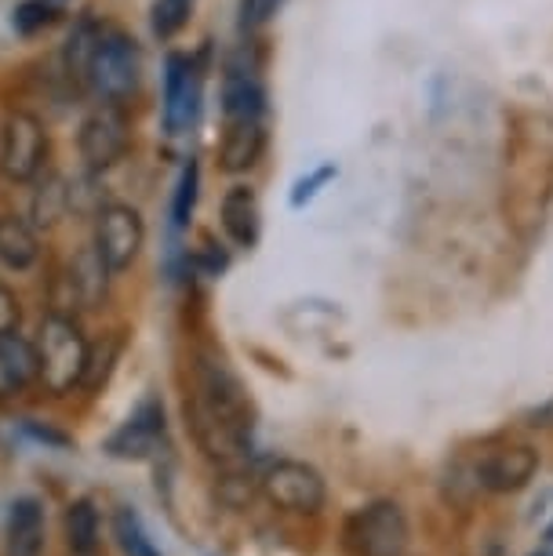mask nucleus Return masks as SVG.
I'll list each match as a JSON object with an SVG mask.
<instances>
[{
	"label": "nucleus",
	"mask_w": 553,
	"mask_h": 556,
	"mask_svg": "<svg viewBox=\"0 0 553 556\" xmlns=\"http://www.w3.org/2000/svg\"><path fill=\"white\" fill-rule=\"evenodd\" d=\"M186 415L208 458L223 466H241L248 458L255 412L241 379L218 353L201 350L193 356V393L186 401Z\"/></svg>",
	"instance_id": "f257e3e1"
},
{
	"label": "nucleus",
	"mask_w": 553,
	"mask_h": 556,
	"mask_svg": "<svg viewBox=\"0 0 553 556\" xmlns=\"http://www.w3.org/2000/svg\"><path fill=\"white\" fill-rule=\"evenodd\" d=\"M88 356L91 345L80 334V328L62 313H51L40 324V339H37V364H40V379L55 396L70 393L73 386L85 382L88 371Z\"/></svg>",
	"instance_id": "f03ea898"
},
{
	"label": "nucleus",
	"mask_w": 553,
	"mask_h": 556,
	"mask_svg": "<svg viewBox=\"0 0 553 556\" xmlns=\"http://www.w3.org/2000/svg\"><path fill=\"white\" fill-rule=\"evenodd\" d=\"M139 77H142L139 45L131 37L117 34V29H99V40L85 66V80L91 84V91L106 102H124L135 96Z\"/></svg>",
	"instance_id": "7ed1b4c3"
},
{
	"label": "nucleus",
	"mask_w": 553,
	"mask_h": 556,
	"mask_svg": "<svg viewBox=\"0 0 553 556\" xmlns=\"http://www.w3.org/2000/svg\"><path fill=\"white\" fill-rule=\"evenodd\" d=\"M342 542L353 556H404V549H409V517H404L398 502H372L347 520Z\"/></svg>",
	"instance_id": "20e7f679"
},
{
	"label": "nucleus",
	"mask_w": 553,
	"mask_h": 556,
	"mask_svg": "<svg viewBox=\"0 0 553 556\" xmlns=\"http://www.w3.org/2000/svg\"><path fill=\"white\" fill-rule=\"evenodd\" d=\"M263 495L269 506L296 513V517H313V513L325 509L328 502V484L306 462H274L263 477Z\"/></svg>",
	"instance_id": "39448f33"
},
{
	"label": "nucleus",
	"mask_w": 553,
	"mask_h": 556,
	"mask_svg": "<svg viewBox=\"0 0 553 556\" xmlns=\"http://www.w3.org/2000/svg\"><path fill=\"white\" fill-rule=\"evenodd\" d=\"M48 156V131L34 113H12L0 131V172L12 182H34Z\"/></svg>",
	"instance_id": "423d86ee"
},
{
	"label": "nucleus",
	"mask_w": 553,
	"mask_h": 556,
	"mask_svg": "<svg viewBox=\"0 0 553 556\" xmlns=\"http://www.w3.org/2000/svg\"><path fill=\"white\" fill-rule=\"evenodd\" d=\"M146 240V226L142 215L128 204H106L99 212V226H96V248L99 255L106 258V266L113 273L128 269L142 251Z\"/></svg>",
	"instance_id": "0eeeda50"
},
{
	"label": "nucleus",
	"mask_w": 553,
	"mask_h": 556,
	"mask_svg": "<svg viewBox=\"0 0 553 556\" xmlns=\"http://www.w3.org/2000/svg\"><path fill=\"white\" fill-rule=\"evenodd\" d=\"M77 146L91 172H106V167L117 164L124 150H128V121H124V113L113 106V102L96 113H88L85 124H80Z\"/></svg>",
	"instance_id": "6e6552de"
},
{
	"label": "nucleus",
	"mask_w": 553,
	"mask_h": 556,
	"mask_svg": "<svg viewBox=\"0 0 553 556\" xmlns=\"http://www.w3.org/2000/svg\"><path fill=\"white\" fill-rule=\"evenodd\" d=\"M539 469V451L528 444H510V447H495L485 451L481 462H477L474 477L477 484L492 495H510V491H520L536 477Z\"/></svg>",
	"instance_id": "1a4fd4ad"
},
{
	"label": "nucleus",
	"mask_w": 553,
	"mask_h": 556,
	"mask_svg": "<svg viewBox=\"0 0 553 556\" xmlns=\"http://www.w3.org/2000/svg\"><path fill=\"white\" fill-rule=\"evenodd\" d=\"M161 440H164V407H161V401L150 396V401H142L135 407V415L128 422L106 437V455L124 458V462H139V458H150Z\"/></svg>",
	"instance_id": "9d476101"
},
{
	"label": "nucleus",
	"mask_w": 553,
	"mask_h": 556,
	"mask_svg": "<svg viewBox=\"0 0 553 556\" xmlns=\"http://www.w3.org/2000/svg\"><path fill=\"white\" fill-rule=\"evenodd\" d=\"M266 150V128L263 117H244V121H226L223 146H218V164L229 175H244L259 164V156Z\"/></svg>",
	"instance_id": "9b49d317"
},
{
	"label": "nucleus",
	"mask_w": 553,
	"mask_h": 556,
	"mask_svg": "<svg viewBox=\"0 0 553 556\" xmlns=\"http://www.w3.org/2000/svg\"><path fill=\"white\" fill-rule=\"evenodd\" d=\"M193 110H197V73L190 66V59L172 55L168 77H164V131L179 135L193 121Z\"/></svg>",
	"instance_id": "f8f14e48"
},
{
	"label": "nucleus",
	"mask_w": 553,
	"mask_h": 556,
	"mask_svg": "<svg viewBox=\"0 0 553 556\" xmlns=\"http://www.w3.org/2000/svg\"><path fill=\"white\" fill-rule=\"evenodd\" d=\"M45 553V502L23 495L8 506V556Z\"/></svg>",
	"instance_id": "ddd939ff"
},
{
	"label": "nucleus",
	"mask_w": 553,
	"mask_h": 556,
	"mask_svg": "<svg viewBox=\"0 0 553 556\" xmlns=\"http://www.w3.org/2000/svg\"><path fill=\"white\" fill-rule=\"evenodd\" d=\"M37 375H40L37 345L26 342L18 331L0 334V396L23 393Z\"/></svg>",
	"instance_id": "4468645a"
},
{
	"label": "nucleus",
	"mask_w": 553,
	"mask_h": 556,
	"mask_svg": "<svg viewBox=\"0 0 553 556\" xmlns=\"http://www.w3.org/2000/svg\"><path fill=\"white\" fill-rule=\"evenodd\" d=\"M223 229L237 248H252L259 240V201L248 186H234L223 197Z\"/></svg>",
	"instance_id": "2eb2a0df"
},
{
	"label": "nucleus",
	"mask_w": 553,
	"mask_h": 556,
	"mask_svg": "<svg viewBox=\"0 0 553 556\" xmlns=\"http://www.w3.org/2000/svg\"><path fill=\"white\" fill-rule=\"evenodd\" d=\"M40 258V240L23 218L15 215H0V266L26 273L34 269Z\"/></svg>",
	"instance_id": "dca6fc26"
},
{
	"label": "nucleus",
	"mask_w": 553,
	"mask_h": 556,
	"mask_svg": "<svg viewBox=\"0 0 553 556\" xmlns=\"http://www.w3.org/2000/svg\"><path fill=\"white\" fill-rule=\"evenodd\" d=\"M110 266L106 258L99 255V248L91 244L77 255V262H73L70 269V285L73 291H77V299L85 302L88 309H99V302L106 299V280H110Z\"/></svg>",
	"instance_id": "f3484780"
},
{
	"label": "nucleus",
	"mask_w": 553,
	"mask_h": 556,
	"mask_svg": "<svg viewBox=\"0 0 553 556\" xmlns=\"http://www.w3.org/2000/svg\"><path fill=\"white\" fill-rule=\"evenodd\" d=\"M263 84L255 80V73L248 70H229L226 88H223V117L226 121H244V117H263Z\"/></svg>",
	"instance_id": "a211bd4d"
},
{
	"label": "nucleus",
	"mask_w": 553,
	"mask_h": 556,
	"mask_svg": "<svg viewBox=\"0 0 553 556\" xmlns=\"http://www.w3.org/2000/svg\"><path fill=\"white\" fill-rule=\"evenodd\" d=\"M62 528H66V542H70L73 556L99 553V509L91 506L88 498L70 502L66 517H62Z\"/></svg>",
	"instance_id": "6ab92c4d"
},
{
	"label": "nucleus",
	"mask_w": 553,
	"mask_h": 556,
	"mask_svg": "<svg viewBox=\"0 0 553 556\" xmlns=\"http://www.w3.org/2000/svg\"><path fill=\"white\" fill-rule=\"evenodd\" d=\"M113 539H117L124 556H164L153 545L150 534H146L139 513H135V509H117V517H113Z\"/></svg>",
	"instance_id": "aec40b11"
},
{
	"label": "nucleus",
	"mask_w": 553,
	"mask_h": 556,
	"mask_svg": "<svg viewBox=\"0 0 553 556\" xmlns=\"http://www.w3.org/2000/svg\"><path fill=\"white\" fill-rule=\"evenodd\" d=\"M197 186H201V167H197V161H190L179 175V190H175V204H172V226L175 229L190 226V215L197 207Z\"/></svg>",
	"instance_id": "412c9836"
},
{
	"label": "nucleus",
	"mask_w": 553,
	"mask_h": 556,
	"mask_svg": "<svg viewBox=\"0 0 553 556\" xmlns=\"http://www.w3.org/2000/svg\"><path fill=\"white\" fill-rule=\"evenodd\" d=\"M190 8H193V0H153V12H150L153 34L161 40L175 37L186 26V18H190Z\"/></svg>",
	"instance_id": "4be33fe9"
},
{
	"label": "nucleus",
	"mask_w": 553,
	"mask_h": 556,
	"mask_svg": "<svg viewBox=\"0 0 553 556\" xmlns=\"http://www.w3.org/2000/svg\"><path fill=\"white\" fill-rule=\"evenodd\" d=\"M121 356V334H110L106 342L99 345V353H91L88 356V371H85V390H102L106 386V379H110V371H113V361Z\"/></svg>",
	"instance_id": "5701e85b"
},
{
	"label": "nucleus",
	"mask_w": 553,
	"mask_h": 556,
	"mask_svg": "<svg viewBox=\"0 0 553 556\" xmlns=\"http://www.w3.org/2000/svg\"><path fill=\"white\" fill-rule=\"evenodd\" d=\"M285 4V0H241V26L244 29H259L266 26L269 18L277 15V8Z\"/></svg>",
	"instance_id": "b1692460"
},
{
	"label": "nucleus",
	"mask_w": 553,
	"mask_h": 556,
	"mask_svg": "<svg viewBox=\"0 0 553 556\" xmlns=\"http://www.w3.org/2000/svg\"><path fill=\"white\" fill-rule=\"evenodd\" d=\"M51 8L45 4V0H29V4H23L15 12V29H23V34H34V29L48 26L51 23Z\"/></svg>",
	"instance_id": "393cba45"
},
{
	"label": "nucleus",
	"mask_w": 553,
	"mask_h": 556,
	"mask_svg": "<svg viewBox=\"0 0 553 556\" xmlns=\"http://www.w3.org/2000/svg\"><path fill=\"white\" fill-rule=\"evenodd\" d=\"M23 433H26V437H34L37 444H48V447H70V444H73V440H70L66 433L40 426V422H34V418H26V422H23Z\"/></svg>",
	"instance_id": "a878e982"
},
{
	"label": "nucleus",
	"mask_w": 553,
	"mask_h": 556,
	"mask_svg": "<svg viewBox=\"0 0 553 556\" xmlns=\"http://www.w3.org/2000/svg\"><path fill=\"white\" fill-rule=\"evenodd\" d=\"M18 331V299L8 288H0V334Z\"/></svg>",
	"instance_id": "bb28decb"
},
{
	"label": "nucleus",
	"mask_w": 553,
	"mask_h": 556,
	"mask_svg": "<svg viewBox=\"0 0 553 556\" xmlns=\"http://www.w3.org/2000/svg\"><path fill=\"white\" fill-rule=\"evenodd\" d=\"M331 175H336V167H321V172H317V175L302 178V182L296 186V193H291V204H296V207H299L302 201H310V197H313V193H317V186H321V182H328V178H331Z\"/></svg>",
	"instance_id": "cd10ccee"
},
{
	"label": "nucleus",
	"mask_w": 553,
	"mask_h": 556,
	"mask_svg": "<svg viewBox=\"0 0 553 556\" xmlns=\"http://www.w3.org/2000/svg\"><path fill=\"white\" fill-rule=\"evenodd\" d=\"M546 539H550V542H553V528H550V531H546Z\"/></svg>",
	"instance_id": "c85d7f7f"
}]
</instances>
